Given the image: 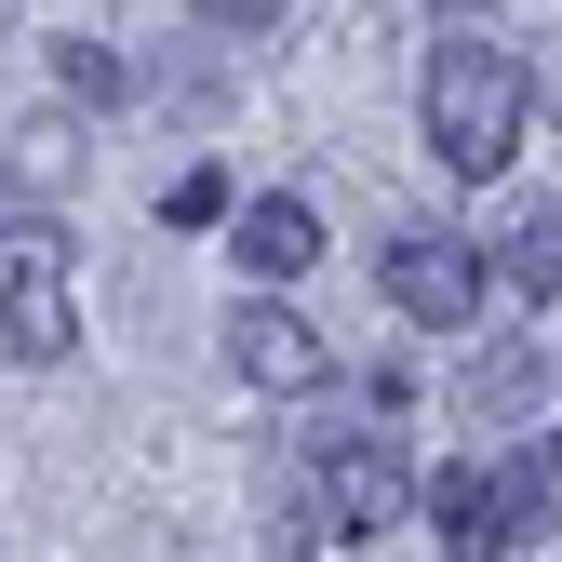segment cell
Wrapping results in <instances>:
<instances>
[{"mask_svg":"<svg viewBox=\"0 0 562 562\" xmlns=\"http://www.w3.org/2000/svg\"><path fill=\"white\" fill-rule=\"evenodd\" d=\"M415 121H429V148H442V175H509V148L536 134V81H522V54H496V41H442L429 67H415Z\"/></svg>","mask_w":562,"mask_h":562,"instance_id":"6da1fadb","label":"cell"},{"mask_svg":"<svg viewBox=\"0 0 562 562\" xmlns=\"http://www.w3.org/2000/svg\"><path fill=\"white\" fill-rule=\"evenodd\" d=\"M0 348L14 362H67L81 348V255H67V228L41 201L0 215Z\"/></svg>","mask_w":562,"mask_h":562,"instance_id":"7a4b0ae2","label":"cell"},{"mask_svg":"<svg viewBox=\"0 0 562 562\" xmlns=\"http://www.w3.org/2000/svg\"><path fill=\"white\" fill-rule=\"evenodd\" d=\"M415 496H429V469H415L402 442H308L322 536H389V522H415Z\"/></svg>","mask_w":562,"mask_h":562,"instance_id":"3957f363","label":"cell"},{"mask_svg":"<svg viewBox=\"0 0 562 562\" xmlns=\"http://www.w3.org/2000/svg\"><path fill=\"white\" fill-rule=\"evenodd\" d=\"M482 241H456V228H415V241H389V308L402 322H429V335H469L482 322Z\"/></svg>","mask_w":562,"mask_h":562,"instance_id":"277c9868","label":"cell"},{"mask_svg":"<svg viewBox=\"0 0 562 562\" xmlns=\"http://www.w3.org/2000/svg\"><path fill=\"white\" fill-rule=\"evenodd\" d=\"M228 375L268 389V402H308L335 375V348H322V322H295L281 295H255V308H228Z\"/></svg>","mask_w":562,"mask_h":562,"instance_id":"5b68a950","label":"cell"},{"mask_svg":"<svg viewBox=\"0 0 562 562\" xmlns=\"http://www.w3.org/2000/svg\"><path fill=\"white\" fill-rule=\"evenodd\" d=\"M562 536V442H522L509 469H496V562H522V549H549Z\"/></svg>","mask_w":562,"mask_h":562,"instance_id":"8992f818","label":"cell"},{"mask_svg":"<svg viewBox=\"0 0 562 562\" xmlns=\"http://www.w3.org/2000/svg\"><path fill=\"white\" fill-rule=\"evenodd\" d=\"M228 255H241L255 281H295V268H322V215H308V201H241Z\"/></svg>","mask_w":562,"mask_h":562,"instance_id":"52a82bcc","label":"cell"},{"mask_svg":"<svg viewBox=\"0 0 562 562\" xmlns=\"http://www.w3.org/2000/svg\"><path fill=\"white\" fill-rule=\"evenodd\" d=\"M482 268H496L509 295H522V308H549V295H562V215H549V201H536V215H509Z\"/></svg>","mask_w":562,"mask_h":562,"instance_id":"ba28073f","label":"cell"},{"mask_svg":"<svg viewBox=\"0 0 562 562\" xmlns=\"http://www.w3.org/2000/svg\"><path fill=\"white\" fill-rule=\"evenodd\" d=\"M429 509H442V549L456 562H496V469H442Z\"/></svg>","mask_w":562,"mask_h":562,"instance_id":"9c48e42d","label":"cell"},{"mask_svg":"<svg viewBox=\"0 0 562 562\" xmlns=\"http://www.w3.org/2000/svg\"><path fill=\"white\" fill-rule=\"evenodd\" d=\"M536 389H549V348H536V335H522V348H496V362L469 375V402L496 415V429H522V415H536Z\"/></svg>","mask_w":562,"mask_h":562,"instance_id":"30bf717a","label":"cell"},{"mask_svg":"<svg viewBox=\"0 0 562 562\" xmlns=\"http://www.w3.org/2000/svg\"><path fill=\"white\" fill-rule=\"evenodd\" d=\"M54 67H67V94H121V54L108 41H54Z\"/></svg>","mask_w":562,"mask_h":562,"instance_id":"8fae6325","label":"cell"},{"mask_svg":"<svg viewBox=\"0 0 562 562\" xmlns=\"http://www.w3.org/2000/svg\"><path fill=\"white\" fill-rule=\"evenodd\" d=\"M14 161H27L41 188H67V161H81V148H67V121H27V134H14Z\"/></svg>","mask_w":562,"mask_h":562,"instance_id":"7c38bea8","label":"cell"},{"mask_svg":"<svg viewBox=\"0 0 562 562\" xmlns=\"http://www.w3.org/2000/svg\"><path fill=\"white\" fill-rule=\"evenodd\" d=\"M268 562H322V522H308V496H281V509H268Z\"/></svg>","mask_w":562,"mask_h":562,"instance_id":"4fadbf2b","label":"cell"},{"mask_svg":"<svg viewBox=\"0 0 562 562\" xmlns=\"http://www.w3.org/2000/svg\"><path fill=\"white\" fill-rule=\"evenodd\" d=\"M161 215H175V228H201V215H228V188H215V175H175V188H161Z\"/></svg>","mask_w":562,"mask_h":562,"instance_id":"5bb4252c","label":"cell"}]
</instances>
